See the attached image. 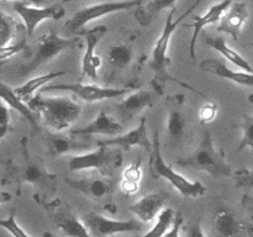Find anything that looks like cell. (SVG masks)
I'll return each instance as SVG.
<instances>
[{
    "instance_id": "obj_1",
    "label": "cell",
    "mask_w": 253,
    "mask_h": 237,
    "mask_svg": "<svg viewBox=\"0 0 253 237\" xmlns=\"http://www.w3.org/2000/svg\"><path fill=\"white\" fill-rule=\"evenodd\" d=\"M21 157L20 160L12 158L2 160L1 165L4 172L1 175V187H15L16 195L22 194V187L29 184L34 188V198L39 204L43 205L49 201V198H53L57 193V174L49 172L43 162L35 157L29 150V140L22 137Z\"/></svg>"
},
{
    "instance_id": "obj_2",
    "label": "cell",
    "mask_w": 253,
    "mask_h": 237,
    "mask_svg": "<svg viewBox=\"0 0 253 237\" xmlns=\"http://www.w3.org/2000/svg\"><path fill=\"white\" fill-rule=\"evenodd\" d=\"M202 2V0H197L194 4H192V6L187 10L183 15H180L178 19H174V14H175V7L174 9H170L169 14H168L167 19H166V24L163 26L162 34L160 35L158 40L156 41L155 47L152 49V53H151V58H150V68L152 69L153 72V80H152V85L155 91H157L158 94H163L165 93V88L169 81L172 83L178 84L182 88L188 89L192 93H195L197 95L203 96V98L207 99V95L202 91H199L198 89H195L194 86L190 85L189 83L187 81H183L180 79H178L177 77L173 76L172 73L169 72V66H170V59L168 57V48H169V43H170V39H172L173 34L177 30L178 25L183 21L184 19H187V16L189 14H192L193 10L198 6V5Z\"/></svg>"
},
{
    "instance_id": "obj_3",
    "label": "cell",
    "mask_w": 253,
    "mask_h": 237,
    "mask_svg": "<svg viewBox=\"0 0 253 237\" xmlns=\"http://www.w3.org/2000/svg\"><path fill=\"white\" fill-rule=\"evenodd\" d=\"M32 111H36L42 123L52 131L69 128L81 116V104L68 96H46L37 94L27 103Z\"/></svg>"
},
{
    "instance_id": "obj_4",
    "label": "cell",
    "mask_w": 253,
    "mask_h": 237,
    "mask_svg": "<svg viewBox=\"0 0 253 237\" xmlns=\"http://www.w3.org/2000/svg\"><path fill=\"white\" fill-rule=\"evenodd\" d=\"M175 164L187 169L205 172L211 177H230L232 168L227 162L224 150L217 147L211 132L205 130L202 140L190 155L175 160Z\"/></svg>"
},
{
    "instance_id": "obj_5",
    "label": "cell",
    "mask_w": 253,
    "mask_h": 237,
    "mask_svg": "<svg viewBox=\"0 0 253 237\" xmlns=\"http://www.w3.org/2000/svg\"><path fill=\"white\" fill-rule=\"evenodd\" d=\"M83 47V40L81 36L62 37L57 34L56 30L51 29L47 34L40 37L34 44L31 56L19 68V77H29L43 64L49 63L54 58L66 51L81 49Z\"/></svg>"
},
{
    "instance_id": "obj_6",
    "label": "cell",
    "mask_w": 253,
    "mask_h": 237,
    "mask_svg": "<svg viewBox=\"0 0 253 237\" xmlns=\"http://www.w3.org/2000/svg\"><path fill=\"white\" fill-rule=\"evenodd\" d=\"M150 173L153 178H163L167 182L170 183L173 188L179 193L182 197L194 198L203 197L207 192V188L203 183L193 182V180L187 179L184 175L180 173L175 172L169 164H167L162 156V150H161V140L160 133H153L152 140V148L150 151Z\"/></svg>"
},
{
    "instance_id": "obj_7",
    "label": "cell",
    "mask_w": 253,
    "mask_h": 237,
    "mask_svg": "<svg viewBox=\"0 0 253 237\" xmlns=\"http://www.w3.org/2000/svg\"><path fill=\"white\" fill-rule=\"evenodd\" d=\"M123 165V153L120 148L111 146H98L90 152L72 156L68 160L71 172L96 170L103 177H110Z\"/></svg>"
},
{
    "instance_id": "obj_8",
    "label": "cell",
    "mask_w": 253,
    "mask_h": 237,
    "mask_svg": "<svg viewBox=\"0 0 253 237\" xmlns=\"http://www.w3.org/2000/svg\"><path fill=\"white\" fill-rule=\"evenodd\" d=\"M142 2H145V0H123V1L100 2V4L86 6L74 12L71 19L67 20L66 24L62 27V34L69 37L81 36L85 31L84 27L88 22L100 19L105 15L113 14V12L128 11V10L136 9Z\"/></svg>"
},
{
    "instance_id": "obj_9",
    "label": "cell",
    "mask_w": 253,
    "mask_h": 237,
    "mask_svg": "<svg viewBox=\"0 0 253 237\" xmlns=\"http://www.w3.org/2000/svg\"><path fill=\"white\" fill-rule=\"evenodd\" d=\"M42 206L52 224L66 237H91L83 221L78 219L71 205L61 198H54Z\"/></svg>"
},
{
    "instance_id": "obj_10",
    "label": "cell",
    "mask_w": 253,
    "mask_h": 237,
    "mask_svg": "<svg viewBox=\"0 0 253 237\" xmlns=\"http://www.w3.org/2000/svg\"><path fill=\"white\" fill-rule=\"evenodd\" d=\"M82 221L91 237H109L124 232H138L143 227V222L140 220H113L95 211L84 215Z\"/></svg>"
},
{
    "instance_id": "obj_11",
    "label": "cell",
    "mask_w": 253,
    "mask_h": 237,
    "mask_svg": "<svg viewBox=\"0 0 253 237\" xmlns=\"http://www.w3.org/2000/svg\"><path fill=\"white\" fill-rule=\"evenodd\" d=\"M68 91L74 94L77 98L85 103H96V101L105 100V99H115L130 93L131 86L126 88H104L96 84H83V83H71V84H54L44 88V91Z\"/></svg>"
},
{
    "instance_id": "obj_12",
    "label": "cell",
    "mask_w": 253,
    "mask_h": 237,
    "mask_svg": "<svg viewBox=\"0 0 253 237\" xmlns=\"http://www.w3.org/2000/svg\"><path fill=\"white\" fill-rule=\"evenodd\" d=\"M66 184L94 202L106 201V204L110 201L116 190L115 180L109 177H89L81 179L66 178Z\"/></svg>"
},
{
    "instance_id": "obj_13",
    "label": "cell",
    "mask_w": 253,
    "mask_h": 237,
    "mask_svg": "<svg viewBox=\"0 0 253 237\" xmlns=\"http://www.w3.org/2000/svg\"><path fill=\"white\" fill-rule=\"evenodd\" d=\"M14 10L24 20V26L26 29L27 36L34 35L36 27L44 20H61L66 15V10L62 6V2H52L46 7H31L29 2L17 0L14 2Z\"/></svg>"
},
{
    "instance_id": "obj_14",
    "label": "cell",
    "mask_w": 253,
    "mask_h": 237,
    "mask_svg": "<svg viewBox=\"0 0 253 237\" xmlns=\"http://www.w3.org/2000/svg\"><path fill=\"white\" fill-rule=\"evenodd\" d=\"M106 32H108V27L99 25L82 34L85 40V52L82 59V78H89L93 81L99 79L98 69L101 66V58L95 53V49Z\"/></svg>"
},
{
    "instance_id": "obj_15",
    "label": "cell",
    "mask_w": 253,
    "mask_h": 237,
    "mask_svg": "<svg viewBox=\"0 0 253 237\" xmlns=\"http://www.w3.org/2000/svg\"><path fill=\"white\" fill-rule=\"evenodd\" d=\"M184 96L178 95L167 98V128L168 137L172 142L183 140L189 128V118L184 110Z\"/></svg>"
},
{
    "instance_id": "obj_16",
    "label": "cell",
    "mask_w": 253,
    "mask_h": 237,
    "mask_svg": "<svg viewBox=\"0 0 253 237\" xmlns=\"http://www.w3.org/2000/svg\"><path fill=\"white\" fill-rule=\"evenodd\" d=\"M96 146H111V147H118L124 151H130L132 147H142L150 152L152 148V141L148 138L147 133V120L142 118L140 120L137 127L127 131L123 135L114 136L108 140H101L96 142Z\"/></svg>"
},
{
    "instance_id": "obj_17",
    "label": "cell",
    "mask_w": 253,
    "mask_h": 237,
    "mask_svg": "<svg viewBox=\"0 0 253 237\" xmlns=\"http://www.w3.org/2000/svg\"><path fill=\"white\" fill-rule=\"evenodd\" d=\"M156 100V94L151 90H136L128 94L120 103L116 104L115 114L119 118V122L125 123L132 120L141 111L151 108Z\"/></svg>"
},
{
    "instance_id": "obj_18",
    "label": "cell",
    "mask_w": 253,
    "mask_h": 237,
    "mask_svg": "<svg viewBox=\"0 0 253 237\" xmlns=\"http://www.w3.org/2000/svg\"><path fill=\"white\" fill-rule=\"evenodd\" d=\"M43 140L48 155L53 158H58L61 156L68 155L72 152H79V151L89 150L90 145L79 142L73 136H67L62 133L61 131L41 130L40 135Z\"/></svg>"
},
{
    "instance_id": "obj_19",
    "label": "cell",
    "mask_w": 253,
    "mask_h": 237,
    "mask_svg": "<svg viewBox=\"0 0 253 237\" xmlns=\"http://www.w3.org/2000/svg\"><path fill=\"white\" fill-rule=\"evenodd\" d=\"M133 57H135V48L131 41L120 42L109 47L105 53L106 68H108L105 79H114L118 74L126 71L132 63Z\"/></svg>"
},
{
    "instance_id": "obj_20",
    "label": "cell",
    "mask_w": 253,
    "mask_h": 237,
    "mask_svg": "<svg viewBox=\"0 0 253 237\" xmlns=\"http://www.w3.org/2000/svg\"><path fill=\"white\" fill-rule=\"evenodd\" d=\"M121 132H123V123L114 120L104 110H101L95 116V118L91 122H89L88 125L83 126V127L72 128L71 130V135L73 137H90V136L95 135L114 137V136L120 135Z\"/></svg>"
},
{
    "instance_id": "obj_21",
    "label": "cell",
    "mask_w": 253,
    "mask_h": 237,
    "mask_svg": "<svg viewBox=\"0 0 253 237\" xmlns=\"http://www.w3.org/2000/svg\"><path fill=\"white\" fill-rule=\"evenodd\" d=\"M247 232V225L227 207L217 210L212 222L214 237H244Z\"/></svg>"
},
{
    "instance_id": "obj_22",
    "label": "cell",
    "mask_w": 253,
    "mask_h": 237,
    "mask_svg": "<svg viewBox=\"0 0 253 237\" xmlns=\"http://www.w3.org/2000/svg\"><path fill=\"white\" fill-rule=\"evenodd\" d=\"M249 15V9L245 2L232 1L229 9L222 14L216 30L219 32H225V34L230 35L235 41H237Z\"/></svg>"
},
{
    "instance_id": "obj_23",
    "label": "cell",
    "mask_w": 253,
    "mask_h": 237,
    "mask_svg": "<svg viewBox=\"0 0 253 237\" xmlns=\"http://www.w3.org/2000/svg\"><path fill=\"white\" fill-rule=\"evenodd\" d=\"M200 69L203 72L216 76L219 78L234 81L237 85L253 86V73L249 72H236L226 66L224 61L217 58H207L200 63Z\"/></svg>"
},
{
    "instance_id": "obj_24",
    "label": "cell",
    "mask_w": 253,
    "mask_h": 237,
    "mask_svg": "<svg viewBox=\"0 0 253 237\" xmlns=\"http://www.w3.org/2000/svg\"><path fill=\"white\" fill-rule=\"evenodd\" d=\"M232 1H234V0H221V1L217 2V4L212 5V6L208 10V12L205 15H202V16L195 15V16L193 17L194 22L188 25L189 27H193V36L189 43V54L190 57H192V59H197L195 43H197V40L198 37H199L202 30L204 29L205 26H208V25H211V24H215V22L220 21L222 14L229 9L230 5L232 4Z\"/></svg>"
},
{
    "instance_id": "obj_25",
    "label": "cell",
    "mask_w": 253,
    "mask_h": 237,
    "mask_svg": "<svg viewBox=\"0 0 253 237\" xmlns=\"http://www.w3.org/2000/svg\"><path fill=\"white\" fill-rule=\"evenodd\" d=\"M0 100L4 101L7 106H9L11 110L17 111L20 114L22 118L31 126L32 130L35 131V133L40 135L41 132V126H40L39 120L35 116L34 111L29 108L27 103H25L24 100L19 98L16 95V93L14 91V89L10 85H7L6 83H4L2 80H0Z\"/></svg>"
},
{
    "instance_id": "obj_26",
    "label": "cell",
    "mask_w": 253,
    "mask_h": 237,
    "mask_svg": "<svg viewBox=\"0 0 253 237\" xmlns=\"http://www.w3.org/2000/svg\"><path fill=\"white\" fill-rule=\"evenodd\" d=\"M166 195L163 193H150L130 205V211L143 224L152 221L162 211L166 202Z\"/></svg>"
},
{
    "instance_id": "obj_27",
    "label": "cell",
    "mask_w": 253,
    "mask_h": 237,
    "mask_svg": "<svg viewBox=\"0 0 253 237\" xmlns=\"http://www.w3.org/2000/svg\"><path fill=\"white\" fill-rule=\"evenodd\" d=\"M204 39V43H207L208 46L214 48L215 51H217L219 53H221L227 61L231 62L232 64H235L236 67H239L240 69H244V72H249V73H253V68L251 64L244 58L240 53H237L235 49H232L231 47L227 44L226 40L222 36H210V35L205 34L203 36Z\"/></svg>"
},
{
    "instance_id": "obj_28",
    "label": "cell",
    "mask_w": 253,
    "mask_h": 237,
    "mask_svg": "<svg viewBox=\"0 0 253 237\" xmlns=\"http://www.w3.org/2000/svg\"><path fill=\"white\" fill-rule=\"evenodd\" d=\"M178 0H150L146 4L138 5L135 9V19L141 26H148L163 10L174 9Z\"/></svg>"
},
{
    "instance_id": "obj_29",
    "label": "cell",
    "mask_w": 253,
    "mask_h": 237,
    "mask_svg": "<svg viewBox=\"0 0 253 237\" xmlns=\"http://www.w3.org/2000/svg\"><path fill=\"white\" fill-rule=\"evenodd\" d=\"M66 71H57L49 72V73L42 74V76L34 77V78H31L30 80H27L26 83L22 84V85L15 88L14 91L21 100H24L25 103H29V100H31V99L36 95V91L39 90L40 88L46 85L48 81L59 78V77L62 76H66Z\"/></svg>"
},
{
    "instance_id": "obj_30",
    "label": "cell",
    "mask_w": 253,
    "mask_h": 237,
    "mask_svg": "<svg viewBox=\"0 0 253 237\" xmlns=\"http://www.w3.org/2000/svg\"><path fill=\"white\" fill-rule=\"evenodd\" d=\"M27 32L24 25H19V30H17V35L15 37V41L12 43L6 44L4 47H0V61H6V59L11 58L19 52L25 51L29 48L27 44Z\"/></svg>"
},
{
    "instance_id": "obj_31",
    "label": "cell",
    "mask_w": 253,
    "mask_h": 237,
    "mask_svg": "<svg viewBox=\"0 0 253 237\" xmlns=\"http://www.w3.org/2000/svg\"><path fill=\"white\" fill-rule=\"evenodd\" d=\"M19 25L14 17L0 10V47L6 46L15 40Z\"/></svg>"
},
{
    "instance_id": "obj_32",
    "label": "cell",
    "mask_w": 253,
    "mask_h": 237,
    "mask_svg": "<svg viewBox=\"0 0 253 237\" xmlns=\"http://www.w3.org/2000/svg\"><path fill=\"white\" fill-rule=\"evenodd\" d=\"M175 211L170 207H166L162 209V211L157 215V221H156L155 226L150 230L148 232H146L143 236L140 237H163L166 232L168 231V229L172 225L173 219H174Z\"/></svg>"
},
{
    "instance_id": "obj_33",
    "label": "cell",
    "mask_w": 253,
    "mask_h": 237,
    "mask_svg": "<svg viewBox=\"0 0 253 237\" xmlns=\"http://www.w3.org/2000/svg\"><path fill=\"white\" fill-rule=\"evenodd\" d=\"M237 127L242 131V137L237 146L236 152L240 153L245 148H250L253 156V115L242 116V121L237 125Z\"/></svg>"
},
{
    "instance_id": "obj_34",
    "label": "cell",
    "mask_w": 253,
    "mask_h": 237,
    "mask_svg": "<svg viewBox=\"0 0 253 237\" xmlns=\"http://www.w3.org/2000/svg\"><path fill=\"white\" fill-rule=\"evenodd\" d=\"M0 227L6 230L12 237H31L16 221V211L11 210L6 219L0 220Z\"/></svg>"
},
{
    "instance_id": "obj_35",
    "label": "cell",
    "mask_w": 253,
    "mask_h": 237,
    "mask_svg": "<svg viewBox=\"0 0 253 237\" xmlns=\"http://www.w3.org/2000/svg\"><path fill=\"white\" fill-rule=\"evenodd\" d=\"M10 121H11V109L4 101L0 100V140H2L7 133L12 131Z\"/></svg>"
},
{
    "instance_id": "obj_36",
    "label": "cell",
    "mask_w": 253,
    "mask_h": 237,
    "mask_svg": "<svg viewBox=\"0 0 253 237\" xmlns=\"http://www.w3.org/2000/svg\"><path fill=\"white\" fill-rule=\"evenodd\" d=\"M234 178L237 188L253 190V169L241 168L234 173Z\"/></svg>"
},
{
    "instance_id": "obj_37",
    "label": "cell",
    "mask_w": 253,
    "mask_h": 237,
    "mask_svg": "<svg viewBox=\"0 0 253 237\" xmlns=\"http://www.w3.org/2000/svg\"><path fill=\"white\" fill-rule=\"evenodd\" d=\"M182 227L184 231V237H205L200 217H195L194 220L185 225L183 224Z\"/></svg>"
},
{
    "instance_id": "obj_38",
    "label": "cell",
    "mask_w": 253,
    "mask_h": 237,
    "mask_svg": "<svg viewBox=\"0 0 253 237\" xmlns=\"http://www.w3.org/2000/svg\"><path fill=\"white\" fill-rule=\"evenodd\" d=\"M217 114V105L214 101H207L204 105L202 106L199 111V118L202 123L211 122Z\"/></svg>"
},
{
    "instance_id": "obj_39",
    "label": "cell",
    "mask_w": 253,
    "mask_h": 237,
    "mask_svg": "<svg viewBox=\"0 0 253 237\" xmlns=\"http://www.w3.org/2000/svg\"><path fill=\"white\" fill-rule=\"evenodd\" d=\"M141 175H142V170H141V159L138 158L133 163H131L125 170H124L123 179L131 180V182L140 183Z\"/></svg>"
},
{
    "instance_id": "obj_40",
    "label": "cell",
    "mask_w": 253,
    "mask_h": 237,
    "mask_svg": "<svg viewBox=\"0 0 253 237\" xmlns=\"http://www.w3.org/2000/svg\"><path fill=\"white\" fill-rule=\"evenodd\" d=\"M184 224V217L179 211H175L174 219H173L172 225L168 229L163 237H180V231H182V226Z\"/></svg>"
},
{
    "instance_id": "obj_41",
    "label": "cell",
    "mask_w": 253,
    "mask_h": 237,
    "mask_svg": "<svg viewBox=\"0 0 253 237\" xmlns=\"http://www.w3.org/2000/svg\"><path fill=\"white\" fill-rule=\"evenodd\" d=\"M244 204H245V206L249 209L250 215H251V217H252V222L250 225H247V232H249L250 236L253 237V199H251L249 195H245Z\"/></svg>"
},
{
    "instance_id": "obj_42",
    "label": "cell",
    "mask_w": 253,
    "mask_h": 237,
    "mask_svg": "<svg viewBox=\"0 0 253 237\" xmlns=\"http://www.w3.org/2000/svg\"><path fill=\"white\" fill-rule=\"evenodd\" d=\"M121 189L125 194H133L138 190V183L131 182V180H121Z\"/></svg>"
},
{
    "instance_id": "obj_43",
    "label": "cell",
    "mask_w": 253,
    "mask_h": 237,
    "mask_svg": "<svg viewBox=\"0 0 253 237\" xmlns=\"http://www.w3.org/2000/svg\"><path fill=\"white\" fill-rule=\"evenodd\" d=\"M5 1V0H2ZM22 1H26L29 4L35 5V6H46V5H51L53 2V0H22Z\"/></svg>"
},
{
    "instance_id": "obj_44",
    "label": "cell",
    "mask_w": 253,
    "mask_h": 237,
    "mask_svg": "<svg viewBox=\"0 0 253 237\" xmlns=\"http://www.w3.org/2000/svg\"><path fill=\"white\" fill-rule=\"evenodd\" d=\"M12 200V194L9 192H2L0 190V205L5 204V202H9Z\"/></svg>"
},
{
    "instance_id": "obj_45",
    "label": "cell",
    "mask_w": 253,
    "mask_h": 237,
    "mask_svg": "<svg viewBox=\"0 0 253 237\" xmlns=\"http://www.w3.org/2000/svg\"><path fill=\"white\" fill-rule=\"evenodd\" d=\"M249 100H250V103H253V94H251V95L249 96Z\"/></svg>"
},
{
    "instance_id": "obj_46",
    "label": "cell",
    "mask_w": 253,
    "mask_h": 237,
    "mask_svg": "<svg viewBox=\"0 0 253 237\" xmlns=\"http://www.w3.org/2000/svg\"><path fill=\"white\" fill-rule=\"evenodd\" d=\"M5 62H6V61H0V68H1V67L4 66V64H5Z\"/></svg>"
},
{
    "instance_id": "obj_47",
    "label": "cell",
    "mask_w": 253,
    "mask_h": 237,
    "mask_svg": "<svg viewBox=\"0 0 253 237\" xmlns=\"http://www.w3.org/2000/svg\"><path fill=\"white\" fill-rule=\"evenodd\" d=\"M68 1H72V0H63V1H62V4H64V2H68Z\"/></svg>"
},
{
    "instance_id": "obj_48",
    "label": "cell",
    "mask_w": 253,
    "mask_h": 237,
    "mask_svg": "<svg viewBox=\"0 0 253 237\" xmlns=\"http://www.w3.org/2000/svg\"><path fill=\"white\" fill-rule=\"evenodd\" d=\"M46 236H47V237H52L51 234H46Z\"/></svg>"
},
{
    "instance_id": "obj_49",
    "label": "cell",
    "mask_w": 253,
    "mask_h": 237,
    "mask_svg": "<svg viewBox=\"0 0 253 237\" xmlns=\"http://www.w3.org/2000/svg\"><path fill=\"white\" fill-rule=\"evenodd\" d=\"M250 46H251V47H252V48H253V41L251 42V43H250Z\"/></svg>"
},
{
    "instance_id": "obj_50",
    "label": "cell",
    "mask_w": 253,
    "mask_h": 237,
    "mask_svg": "<svg viewBox=\"0 0 253 237\" xmlns=\"http://www.w3.org/2000/svg\"><path fill=\"white\" fill-rule=\"evenodd\" d=\"M251 1H252V2H253V0H251Z\"/></svg>"
}]
</instances>
